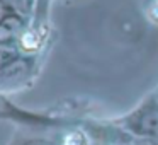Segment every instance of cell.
I'll list each match as a JSON object with an SVG mask.
<instances>
[{
    "label": "cell",
    "instance_id": "cell-1",
    "mask_svg": "<svg viewBox=\"0 0 158 145\" xmlns=\"http://www.w3.org/2000/svg\"><path fill=\"white\" fill-rule=\"evenodd\" d=\"M21 19L15 17V15H10V17H5L4 21L0 22V43H5L9 39L15 38L21 31Z\"/></svg>",
    "mask_w": 158,
    "mask_h": 145
},
{
    "label": "cell",
    "instance_id": "cell-2",
    "mask_svg": "<svg viewBox=\"0 0 158 145\" xmlns=\"http://www.w3.org/2000/svg\"><path fill=\"white\" fill-rule=\"evenodd\" d=\"M21 43H22V46H24L26 50H36L39 46V43H41V39H39V36L36 34L34 31H27L24 36H22Z\"/></svg>",
    "mask_w": 158,
    "mask_h": 145
},
{
    "label": "cell",
    "instance_id": "cell-3",
    "mask_svg": "<svg viewBox=\"0 0 158 145\" xmlns=\"http://www.w3.org/2000/svg\"><path fill=\"white\" fill-rule=\"evenodd\" d=\"M63 145H85V140H83V137L80 133H72L65 138Z\"/></svg>",
    "mask_w": 158,
    "mask_h": 145
},
{
    "label": "cell",
    "instance_id": "cell-4",
    "mask_svg": "<svg viewBox=\"0 0 158 145\" xmlns=\"http://www.w3.org/2000/svg\"><path fill=\"white\" fill-rule=\"evenodd\" d=\"M143 126L150 131H158V116H148L146 120L143 121Z\"/></svg>",
    "mask_w": 158,
    "mask_h": 145
},
{
    "label": "cell",
    "instance_id": "cell-5",
    "mask_svg": "<svg viewBox=\"0 0 158 145\" xmlns=\"http://www.w3.org/2000/svg\"><path fill=\"white\" fill-rule=\"evenodd\" d=\"M10 58H12V50L0 48V67H4L7 62H10Z\"/></svg>",
    "mask_w": 158,
    "mask_h": 145
},
{
    "label": "cell",
    "instance_id": "cell-6",
    "mask_svg": "<svg viewBox=\"0 0 158 145\" xmlns=\"http://www.w3.org/2000/svg\"><path fill=\"white\" fill-rule=\"evenodd\" d=\"M151 17H153L155 21H158V5H155V7L151 9Z\"/></svg>",
    "mask_w": 158,
    "mask_h": 145
},
{
    "label": "cell",
    "instance_id": "cell-7",
    "mask_svg": "<svg viewBox=\"0 0 158 145\" xmlns=\"http://www.w3.org/2000/svg\"><path fill=\"white\" fill-rule=\"evenodd\" d=\"M27 145H48V143H44V142H31V143H27Z\"/></svg>",
    "mask_w": 158,
    "mask_h": 145
}]
</instances>
